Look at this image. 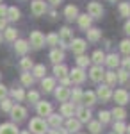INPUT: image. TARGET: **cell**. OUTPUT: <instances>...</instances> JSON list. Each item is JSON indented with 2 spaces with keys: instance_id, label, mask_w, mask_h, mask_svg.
Instances as JSON below:
<instances>
[{
  "instance_id": "6da1fadb",
  "label": "cell",
  "mask_w": 130,
  "mask_h": 134,
  "mask_svg": "<svg viewBox=\"0 0 130 134\" xmlns=\"http://www.w3.org/2000/svg\"><path fill=\"white\" fill-rule=\"evenodd\" d=\"M48 131V124L43 120V118H32L29 124V132L34 134H45Z\"/></svg>"
},
{
  "instance_id": "7a4b0ae2",
  "label": "cell",
  "mask_w": 130,
  "mask_h": 134,
  "mask_svg": "<svg viewBox=\"0 0 130 134\" xmlns=\"http://www.w3.org/2000/svg\"><path fill=\"white\" fill-rule=\"evenodd\" d=\"M57 36H59V45L62 47V48L71 47V43H73V34H71V31L68 29V27H62Z\"/></svg>"
},
{
  "instance_id": "3957f363",
  "label": "cell",
  "mask_w": 130,
  "mask_h": 134,
  "mask_svg": "<svg viewBox=\"0 0 130 134\" xmlns=\"http://www.w3.org/2000/svg\"><path fill=\"white\" fill-rule=\"evenodd\" d=\"M11 113V118L14 120V122H23L25 120V116H27V109L23 107V105H13V109L9 111Z\"/></svg>"
},
{
  "instance_id": "277c9868",
  "label": "cell",
  "mask_w": 130,
  "mask_h": 134,
  "mask_svg": "<svg viewBox=\"0 0 130 134\" xmlns=\"http://www.w3.org/2000/svg\"><path fill=\"white\" fill-rule=\"evenodd\" d=\"M29 43L34 47V48H41L43 45H45V36L41 34L39 31H34V32H30V40Z\"/></svg>"
},
{
  "instance_id": "5b68a950",
  "label": "cell",
  "mask_w": 130,
  "mask_h": 134,
  "mask_svg": "<svg viewBox=\"0 0 130 134\" xmlns=\"http://www.w3.org/2000/svg\"><path fill=\"white\" fill-rule=\"evenodd\" d=\"M30 11H32L34 16H41V14L46 13V4H45L43 0H34V2L30 4Z\"/></svg>"
},
{
  "instance_id": "8992f818",
  "label": "cell",
  "mask_w": 130,
  "mask_h": 134,
  "mask_svg": "<svg viewBox=\"0 0 130 134\" xmlns=\"http://www.w3.org/2000/svg\"><path fill=\"white\" fill-rule=\"evenodd\" d=\"M87 11H89L91 18H102V14H103V7L98 2H91L89 5H87Z\"/></svg>"
},
{
  "instance_id": "52a82bcc",
  "label": "cell",
  "mask_w": 130,
  "mask_h": 134,
  "mask_svg": "<svg viewBox=\"0 0 130 134\" xmlns=\"http://www.w3.org/2000/svg\"><path fill=\"white\" fill-rule=\"evenodd\" d=\"M112 97H114V100L120 104V105H125V104H128V100H130V95L127 93V90H116V93H114Z\"/></svg>"
},
{
  "instance_id": "ba28073f",
  "label": "cell",
  "mask_w": 130,
  "mask_h": 134,
  "mask_svg": "<svg viewBox=\"0 0 130 134\" xmlns=\"http://www.w3.org/2000/svg\"><path fill=\"white\" fill-rule=\"evenodd\" d=\"M30 45L29 41H25V40H16L14 41V50H16V54H21V55H25L27 52H29Z\"/></svg>"
},
{
  "instance_id": "9c48e42d",
  "label": "cell",
  "mask_w": 130,
  "mask_h": 134,
  "mask_svg": "<svg viewBox=\"0 0 130 134\" xmlns=\"http://www.w3.org/2000/svg\"><path fill=\"white\" fill-rule=\"evenodd\" d=\"M70 77H71V81H73V82H77V84H80V82H84V81H86V73H84V70L79 68V66L71 70Z\"/></svg>"
},
{
  "instance_id": "30bf717a",
  "label": "cell",
  "mask_w": 130,
  "mask_h": 134,
  "mask_svg": "<svg viewBox=\"0 0 130 134\" xmlns=\"http://www.w3.org/2000/svg\"><path fill=\"white\" fill-rule=\"evenodd\" d=\"M71 48H73V54L82 55V54H84V50L87 48V45H86V41H84V40H73V43H71Z\"/></svg>"
},
{
  "instance_id": "8fae6325",
  "label": "cell",
  "mask_w": 130,
  "mask_h": 134,
  "mask_svg": "<svg viewBox=\"0 0 130 134\" xmlns=\"http://www.w3.org/2000/svg\"><path fill=\"white\" fill-rule=\"evenodd\" d=\"M55 98H57L59 102H66V100L70 98V90L64 88V86H59V88L55 90Z\"/></svg>"
},
{
  "instance_id": "7c38bea8",
  "label": "cell",
  "mask_w": 130,
  "mask_h": 134,
  "mask_svg": "<svg viewBox=\"0 0 130 134\" xmlns=\"http://www.w3.org/2000/svg\"><path fill=\"white\" fill-rule=\"evenodd\" d=\"M0 134H20V131H18V127L14 124L7 122V124L0 125Z\"/></svg>"
},
{
  "instance_id": "4fadbf2b",
  "label": "cell",
  "mask_w": 130,
  "mask_h": 134,
  "mask_svg": "<svg viewBox=\"0 0 130 134\" xmlns=\"http://www.w3.org/2000/svg\"><path fill=\"white\" fill-rule=\"evenodd\" d=\"M38 114H39V116H50L52 114V104L38 102Z\"/></svg>"
},
{
  "instance_id": "5bb4252c",
  "label": "cell",
  "mask_w": 130,
  "mask_h": 134,
  "mask_svg": "<svg viewBox=\"0 0 130 134\" xmlns=\"http://www.w3.org/2000/svg\"><path fill=\"white\" fill-rule=\"evenodd\" d=\"M91 81H94V82H100L102 79H103V75H105V72L102 70V66H93L91 68Z\"/></svg>"
},
{
  "instance_id": "9a60e30c",
  "label": "cell",
  "mask_w": 130,
  "mask_h": 134,
  "mask_svg": "<svg viewBox=\"0 0 130 134\" xmlns=\"http://www.w3.org/2000/svg\"><path fill=\"white\" fill-rule=\"evenodd\" d=\"M77 116H79L80 124H82V122H89L91 120V111L87 107H79V109H77Z\"/></svg>"
},
{
  "instance_id": "2e32d148",
  "label": "cell",
  "mask_w": 130,
  "mask_h": 134,
  "mask_svg": "<svg viewBox=\"0 0 130 134\" xmlns=\"http://www.w3.org/2000/svg\"><path fill=\"white\" fill-rule=\"evenodd\" d=\"M96 95H98L102 100L105 102V100H109L110 97H112V91H110V88H109V86H100V88L96 90Z\"/></svg>"
},
{
  "instance_id": "e0dca14e",
  "label": "cell",
  "mask_w": 130,
  "mask_h": 134,
  "mask_svg": "<svg viewBox=\"0 0 130 134\" xmlns=\"http://www.w3.org/2000/svg\"><path fill=\"white\" fill-rule=\"evenodd\" d=\"M77 20H79L80 29H84V31H89L91 21H93V18H91V16H87V14H82V16H79V18H77Z\"/></svg>"
},
{
  "instance_id": "ac0fdd59",
  "label": "cell",
  "mask_w": 130,
  "mask_h": 134,
  "mask_svg": "<svg viewBox=\"0 0 130 134\" xmlns=\"http://www.w3.org/2000/svg\"><path fill=\"white\" fill-rule=\"evenodd\" d=\"M66 131H68V132H79L80 131V122L75 120V118H70V120L66 122Z\"/></svg>"
},
{
  "instance_id": "d6986e66",
  "label": "cell",
  "mask_w": 130,
  "mask_h": 134,
  "mask_svg": "<svg viewBox=\"0 0 130 134\" xmlns=\"http://www.w3.org/2000/svg\"><path fill=\"white\" fill-rule=\"evenodd\" d=\"M64 16L68 18V20H75V18H79V9L75 7V5H68L66 9H64Z\"/></svg>"
},
{
  "instance_id": "ffe728a7",
  "label": "cell",
  "mask_w": 130,
  "mask_h": 134,
  "mask_svg": "<svg viewBox=\"0 0 130 134\" xmlns=\"http://www.w3.org/2000/svg\"><path fill=\"white\" fill-rule=\"evenodd\" d=\"M20 18V9L18 7H7V14H5V20L9 21H16Z\"/></svg>"
},
{
  "instance_id": "44dd1931",
  "label": "cell",
  "mask_w": 130,
  "mask_h": 134,
  "mask_svg": "<svg viewBox=\"0 0 130 134\" xmlns=\"http://www.w3.org/2000/svg\"><path fill=\"white\" fill-rule=\"evenodd\" d=\"M50 59H52V63L59 64V63L62 61V59H64V52L59 50V48H54V50L50 52Z\"/></svg>"
},
{
  "instance_id": "7402d4cb",
  "label": "cell",
  "mask_w": 130,
  "mask_h": 134,
  "mask_svg": "<svg viewBox=\"0 0 130 134\" xmlns=\"http://www.w3.org/2000/svg\"><path fill=\"white\" fill-rule=\"evenodd\" d=\"M41 86H43L45 91H52V90L55 88V79H54V77H43Z\"/></svg>"
},
{
  "instance_id": "603a6c76",
  "label": "cell",
  "mask_w": 130,
  "mask_h": 134,
  "mask_svg": "<svg viewBox=\"0 0 130 134\" xmlns=\"http://www.w3.org/2000/svg\"><path fill=\"white\" fill-rule=\"evenodd\" d=\"M105 63H107V66L109 68H116V66H120V57L116 55V54H110V55H107L105 57Z\"/></svg>"
},
{
  "instance_id": "cb8c5ba5",
  "label": "cell",
  "mask_w": 130,
  "mask_h": 134,
  "mask_svg": "<svg viewBox=\"0 0 130 134\" xmlns=\"http://www.w3.org/2000/svg\"><path fill=\"white\" fill-rule=\"evenodd\" d=\"M73 111H75V105L70 102H64L62 107H61V114L62 116H73Z\"/></svg>"
},
{
  "instance_id": "d4e9b609",
  "label": "cell",
  "mask_w": 130,
  "mask_h": 134,
  "mask_svg": "<svg viewBox=\"0 0 130 134\" xmlns=\"http://www.w3.org/2000/svg\"><path fill=\"white\" fill-rule=\"evenodd\" d=\"M54 73H55V77L64 79V77H66V73H68V68H66L64 64H55V66H54Z\"/></svg>"
},
{
  "instance_id": "484cf974",
  "label": "cell",
  "mask_w": 130,
  "mask_h": 134,
  "mask_svg": "<svg viewBox=\"0 0 130 134\" xmlns=\"http://www.w3.org/2000/svg\"><path fill=\"white\" fill-rule=\"evenodd\" d=\"M110 116H114V118H116L118 122H121V120H123V118L127 116V111H125L123 107H114V109L110 111Z\"/></svg>"
},
{
  "instance_id": "4316f807",
  "label": "cell",
  "mask_w": 130,
  "mask_h": 134,
  "mask_svg": "<svg viewBox=\"0 0 130 134\" xmlns=\"http://www.w3.org/2000/svg\"><path fill=\"white\" fill-rule=\"evenodd\" d=\"M82 100L86 102V105H93V104H96V95L93 91H86L82 95Z\"/></svg>"
},
{
  "instance_id": "83f0119b",
  "label": "cell",
  "mask_w": 130,
  "mask_h": 134,
  "mask_svg": "<svg viewBox=\"0 0 130 134\" xmlns=\"http://www.w3.org/2000/svg\"><path fill=\"white\" fill-rule=\"evenodd\" d=\"M48 124H50L54 129H59L61 124H62V116H59V114H50V116H48Z\"/></svg>"
},
{
  "instance_id": "f1b7e54d",
  "label": "cell",
  "mask_w": 130,
  "mask_h": 134,
  "mask_svg": "<svg viewBox=\"0 0 130 134\" xmlns=\"http://www.w3.org/2000/svg\"><path fill=\"white\" fill-rule=\"evenodd\" d=\"M86 32H87V40H89V41H98L100 36H102L100 29H89V31H86Z\"/></svg>"
},
{
  "instance_id": "f546056e",
  "label": "cell",
  "mask_w": 130,
  "mask_h": 134,
  "mask_svg": "<svg viewBox=\"0 0 130 134\" xmlns=\"http://www.w3.org/2000/svg\"><path fill=\"white\" fill-rule=\"evenodd\" d=\"M93 61L96 63V66H102V63H105V54L102 50H96L94 54H93V57H91Z\"/></svg>"
},
{
  "instance_id": "4dcf8cb0",
  "label": "cell",
  "mask_w": 130,
  "mask_h": 134,
  "mask_svg": "<svg viewBox=\"0 0 130 134\" xmlns=\"http://www.w3.org/2000/svg\"><path fill=\"white\" fill-rule=\"evenodd\" d=\"M16 38H18V31L13 29V27H7L5 29V40L7 41H16Z\"/></svg>"
},
{
  "instance_id": "1f68e13d",
  "label": "cell",
  "mask_w": 130,
  "mask_h": 134,
  "mask_svg": "<svg viewBox=\"0 0 130 134\" xmlns=\"http://www.w3.org/2000/svg\"><path fill=\"white\" fill-rule=\"evenodd\" d=\"M32 73H34V77H45V73H46V68H45V64H36L34 68H32Z\"/></svg>"
},
{
  "instance_id": "d6a6232c",
  "label": "cell",
  "mask_w": 130,
  "mask_h": 134,
  "mask_svg": "<svg viewBox=\"0 0 130 134\" xmlns=\"http://www.w3.org/2000/svg\"><path fill=\"white\" fill-rule=\"evenodd\" d=\"M13 100H9V98H4V100H0V109L4 111V113H9L11 109H13Z\"/></svg>"
},
{
  "instance_id": "836d02e7",
  "label": "cell",
  "mask_w": 130,
  "mask_h": 134,
  "mask_svg": "<svg viewBox=\"0 0 130 134\" xmlns=\"http://www.w3.org/2000/svg\"><path fill=\"white\" fill-rule=\"evenodd\" d=\"M20 66H21V70L29 72L30 68H34V63H32V59H30V57H23V59L20 61Z\"/></svg>"
},
{
  "instance_id": "e575fe53",
  "label": "cell",
  "mask_w": 130,
  "mask_h": 134,
  "mask_svg": "<svg viewBox=\"0 0 130 134\" xmlns=\"http://www.w3.org/2000/svg\"><path fill=\"white\" fill-rule=\"evenodd\" d=\"M103 77H105V81H107V86H109V88H110V86H114L116 81H118V75H116L114 72H107Z\"/></svg>"
},
{
  "instance_id": "d590c367",
  "label": "cell",
  "mask_w": 130,
  "mask_h": 134,
  "mask_svg": "<svg viewBox=\"0 0 130 134\" xmlns=\"http://www.w3.org/2000/svg\"><path fill=\"white\" fill-rule=\"evenodd\" d=\"M82 95H84V93L80 91L79 88H75L73 91H70V97H71V100H73L71 104H75V102H82Z\"/></svg>"
},
{
  "instance_id": "8d00e7d4",
  "label": "cell",
  "mask_w": 130,
  "mask_h": 134,
  "mask_svg": "<svg viewBox=\"0 0 130 134\" xmlns=\"http://www.w3.org/2000/svg\"><path fill=\"white\" fill-rule=\"evenodd\" d=\"M120 13H121V16L128 18L130 16V2H121L120 4Z\"/></svg>"
},
{
  "instance_id": "74e56055",
  "label": "cell",
  "mask_w": 130,
  "mask_h": 134,
  "mask_svg": "<svg viewBox=\"0 0 130 134\" xmlns=\"http://www.w3.org/2000/svg\"><path fill=\"white\" fill-rule=\"evenodd\" d=\"M32 82H34V75H30L29 72L21 73V84L23 86H32Z\"/></svg>"
},
{
  "instance_id": "f35d334b",
  "label": "cell",
  "mask_w": 130,
  "mask_h": 134,
  "mask_svg": "<svg viewBox=\"0 0 130 134\" xmlns=\"http://www.w3.org/2000/svg\"><path fill=\"white\" fill-rule=\"evenodd\" d=\"M11 95H13V98H16L18 102H21V100L25 98V91H23L21 88H18V90H13V91H11Z\"/></svg>"
},
{
  "instance_id": "ab89813d",
  "label": "cell",
  "mask_w": 130,
  "mask_h": 134,
  "mask_svg": "<svg viewBox=\"0 0 130 134\" xmlns=\"http://www.w3.org/2000/svg\"><path fill=\"white\" fill-rule=\"evenodd\" d=\"M45 43H48V45H59V36L57 34H48L46 38H45Z\"/></svg>"
},
{
  "instance_id": "60d3db41",
  "label": "cell",
  "mask_w": 130,
  "mask_h": 134,
  "mask_svg": "<svg viewBox=\"0 0 130 134\" xmlns=\"http://www.w3.org/2000/svg\"><path fill=\"white\" fill-rule=\"evenodd\" d=\"M89 61H91V59H89V57H86V55H79V57H77V64H79V68H82V70L89 64Z\"/></svg>"
},
{
  "instance_id": "b9f144b4",
  "label": "cell",
  "mask_w": 130,
  "mask_h": 134,
  "mask_svg": "<svg viewBox=\"0 0 130 134\" xmlns=\"http://www.w3.org/2000/svg\"><path fill=\"white\" fill-rule=\"evenodd\" d=\"M25 97L29 98L30 104H38V102H39V93H38V91H29Z\"/></svg>"
},
{
  "instance_id": "7bdbcfd3",
  "label": "cell",
  "mask_w": 130,
  "mask_h": 134,
  "mask_svg": "<svg viewBox=\"0 0 130 134\" xmlns=\"http://www.w3.org/2000/svg\"><path fill=\"white\" fill-rule=\"evenodd\" d=\"M125 132H127V125L123 124V122L114 124V134H125Z\"/></svg>"
},
{
  "instance_id": "ee69618b",
  "label": "cell",
  "mask_w": 130,
  "mask_h": 134,
  "mask_svg": "<svg viewBox=\"0 0 130 134\" xmlns=\"http://www.w3.org/2000/svg\"><path fill=\"white\" fill-rule=\"evenodd\" d=\"M120 48L123 54H127V55H130V40H123V41L120 43Z\"/></svg>"
},
{
  "instance_id": "f6af8a7d",
  "label": "cell",
  "mask_w": 130,
  "mask_h": 134,
  "mask_svg": "<svg viewBox=\"0 0 130 134\" xmlns=\"http://www.w3.org/2000/svg\"><path fill=\"white\" fill-rule=\"evenodd\" d=\"M89 131L93 134H98L102 131V124L100 122H89Z\"/></svg>"
},
{
  "instance_id": "bcb514c9",
  "label": "cell",
  "mask_w": 130,
  "mask_h": 134,
  "mask_svg": "<svg viewBox=\"0 0 130 134\" xmlns=\"http://www.w3.org/2000/svg\"><path fill=\"white\" fill-rule=\"evenodd\" d=\"M100 124H107V122H110V113L109 111H100Z\"/></svg>"
},
{
  "instance_id": "7dc6e473",
  "label": "cell",
  "mask_w": 130,
  "mask_h": 134,
  "mask_svg": "<svg viewBox=\"0 0 130 134\" xmlns=\"http://www.w3.org/2000/svg\"><path fill=\"white\" fill-rule=\"evenodd\" d=\"M127 79H128V72H125V70H120V72H118V81H120V82H125Z\"/></svg>"
},
{
  "instance_id": "c3c4849f",
  "label": "cell",
  "mask_w": 130,
  "mask_h": 134,
  "mask_svg": "<svg viewBox=\"0 0 130 134\" xmlns=\"http://www.w3.org/2000/svg\"><path fill=\"white\" fill-rule=\"evenodd\" d=\"M4 98H7V88L4 84H0V100H4Z\"/></svg>"
},
{
  "instance_id": "681fc988",
  "label": "cell",
  "mask_w": 130,
  "mask_h": 134,
  "mask_svg": "<svg viewBox=\"0 0 130 134\" xmlns=\"http://www.w3.org/2000/svg\"><path fill=\"white\" fill-rule=\"evenodd\" d=\"M123 70H125V72H128V70H130V57L123 59Z\"/></svg>"
},
{
  "instance_id": "f907efd6",
  "label": "cell",
  "mask_w": 130,
  "mask_h": 134,
  "mask_svg": "<svg viewBox=\"0 0 130 134\" xmlns=\"http://www.w3.org/2000/svg\"><path fill=\"white\" fill-rule=\"evenodd\" d=\"M5 14H7V7L4 4H0V18H5Z\"/></svg>"
},
{
  "instance_id": "816d5d0a",
  "label": "cell",
  "mask_w": 130,
  "mask_h": 134,
  "mask_svg": "<svg viewBox=\"0 0 130 134\" xmlns=\"http://www.w3.org/2000/svg\"><path fill=\"white\" fill-rule=\"evenodd\" d=\"M5 29H7V20L0 18V31H5Z\"/></svg>"
},
{
  "instance_id": "f5cc1de1",
  "label": "cell",
  "mask_w": 130,
  "mask_h": 134,
  "mask_svg": "<svg viewBox=\"0 0 130 134\" xmlns=\"http://www.w3.org/2000/svg\"><path fill=\"white\" fill-rule=\"evenodd\" d=\"M55 132H57V134H68V131L62 129V127H59V129H55Z\"/></svg>"
},
{
  "instance_id": "db71d44e",
  "label": "cell",
  "mask_w": 130,
  "mask_h": 134,
  "mask_svg": "<svg viewBox=\"0 0 130 134\" xmlns=\"http://www.w3.org/2000/svg\"><path fill=\"white\" fill-rule=\"evenodd\" d=\"M125 32H127V34H130V20L125 23Z\"/></svg>"
},
{
  "instance_id": "11a10c76",
  "label": "cell",
  "mask_w": 130,
  "mask_h": 134,
  "mask_svg": "<svg viewBox=\"0 0 130 134\" xmlns=\"http://www.w3.org/2000/svg\"><path fill=\"white\" fill-rule=\"evenodd\" d=\"M61 81H62V84H64V88L70 84V79H68V77H64V79H61Z\"/></svg>"
},
{
  "instance_id": "9f6ffc18",
  "label": "cell",
  "mask_w": 130,
  "mask_h": 134,
  "mask_svg": "<svg viewBox=\"0 0 130 134\" xmlns=\"http://www.w3.org/2000/svg\"><path fill=\"white\" fill-rule=\"evenodd\" d=\"M48 2H52L54 5H57V4H61V0H48Z\"/></svg>"
},
{
  "instance_id": "6f0895ef",
  "label": "cell",
  "mask_w": 130,
  "mask_h": 134,
  "mask_svg": "<svg viewBox=\"0 0 130 134\" xmlns=\"http://www.w3.org/2000/svg\"><path fill=\"white\" fill-rule=\"evenodd\" d=\"M20 134H30V132H29V131H23V132H20Z\"/></svg>"
},
{
  "instance_id": "680465c9",
  "label": "cell",
  "mask_w": 130,
  "mask_h": 134,
  "mask_svg": "<svg viewBox=\"0 0 130 134\" xmlns=\"http://www.w3.org/2000/svg\"><path fill=\"white\" fill-rule=\"evenodd\" d=\"M127 132H128V134H130V125H128V127H127Z\"/></svg>"
},
{
  "instance_id": "91938a15",
  "label": "cell",
  "mask_w": 130,
  "mask_h": 134,
  "mask_svg": "<svg viewBox=\"0 0 130 134\" xmlns=\"http://www.w3.org/2000/svg\"><path fill=\"white\" fill-rule=\"evenodd\" d=\"M50 134H57V132H55V131H52V132H50Z\"/></svg>"
},
{
  "instance_id": "94428289",
  "label": "cell",
  "mask_w": 130,
  "mask_h": 134,
  "mask_svg": "<svg viewBox=\"0 0 130 134\" xmlns=\"http://www.w3.org/2000/svg\"><path fill=\"white\" fill-rule=\"evenodd\" d=\"M110 2H116V0H110Z\"/></svg>"
},
{
  "instance_id": "6125c7cd",
  "label": "cell",
  "mask_w": 130,
  "mask_h": 134,
  "mask_svg": "<svg viewBox=\"0 0 130 134\" xmlns=\"http://www.w3.org/2000/svg\"><path fill=\"white\" fill-rule=\"evenodd\" d=\"M0 41H2V36H0Z\"/></svg>"
},
{
  "instance_id": "be15d7a7",
  "label": "cell",
  "mask_w": 130,
  "mask_h": 134,
  "mask_svg": "<svg viewBox=\"0 0 130 134\" xmlns=\"http://www.w3.org/2000/svg\"><path fill=\"white\" fill-rule=\"evenodd\" d=\"M0 4H2V0H0Z\"/></svg>"
},
{
  "instance_id": "e7e4bbea",
  "label": "cell",
  "mask_w": 130,
  "mask_h": 134,
  "mask_svg": "<svg viewBox=\"0 0 130 134\" xmlns=\"http://www.w3.org/2000/svg\"><path fill=\"white\" fill-rule=\"evenodd\" d=\"M112 134H114V132H112Z\"/></svg>"
}]
</instances>
